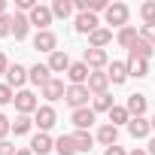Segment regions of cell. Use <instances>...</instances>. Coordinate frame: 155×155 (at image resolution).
Listing matches in <instances>:
<instances>
[{
	"instance_id": "1f68e13d",
	"label": "cell",
	"mask_w": 155,
	"mask_h": 155,
	"mask_svg": "<svg viewBox=\"0 0 155 155\" xmlns=\"http://www.w3.org/2000/svg\"><path fill=\"white\" fill-rule=\"evenodd\" d=\"M140 15H143V21H146V25H152V21H155V0H149V3H143V6H140Z\"/></svg>"
},
{
	"instance_id": "e0dca14e",
	"label": "cell",
	"mask_w": 155,
	"mask_h": 155,
	"mask_svg": "<svg viewBox=\"0 0 155 155\" xmlns=\"http://www.w3.org/2000/svg\"><path fill=\"white\" fill-rule=\"evenodd\" d=\"M70 64H73V61H70V58H67V52H61V49L49 55V70H52V73H67V70H70Z\"/></svg>"
},
{
	"instance_id": "44dd1931",
	"label": "cell",
	"mask_w": 155,
	"mask_h": 155,
	"mask_svg": "<svg viewBox=\"0 0 155 155\" xmlns=\"http://www.w3.org/2000/svg\"><path fill=\"white\" fill-rule=\"evenodd\" d=\"M110 40H113V31H110V28H97V31L88 37V49H104Z\"/></svg>"
},
{
	"instance_id": "f35d334b",
	"label": "cell",
	"mask_w": 155,
	"mask_h": 155,
	"mask_svg": "<svg viewBox=\"0 0 155 155\" xmlns=\"http://www.w3.org/2000/svg\"><path fill=\"white\" fill-rule=\"evenodd\" d=\"M104 155H128V152H125V149L116 143V146H107V152H104Z\"/></svg>"
},
{
	"instance_id": "4dcf8cb0",
	"label": "cell",
	"mask_w": 155,
	"mask_h": 155,
	"mask_svg": "<svg viewBox=\"0 0 155 155\" xmlns=\"http://www.w3.org/2000/svg\"><path fill=\"white\" fill-rule=\"evenodd\" d=\"M113 107H116V104H113V94H110V91L94 97V113H110Z\"/></svg>"
},
{
	"instance_id": "8fae6325",
	"label": "cell",
	"mask_w": 155,
	"mask_h": 155,
	"mask_svg": "<svg viewBox=\"0 0 155 155\" xmlns=\"http://www.w3.org/2000/svg\"><path fill=\"white\" fill-rule=\"evenodd\" d=\"M107 88H110V76L101 73V70H91V76H88V91L97 97V94H107Z\"/></svg>"
},
{
	"instance_id": "ac0fdd59",
	"label": "cell",
	"mask_w": 155,
	"mask_h": 155,
	"mask_svg": "<svg viewBox=\"0 0 155 155\" xmlns=\"http://www.w3.org/2000/svg\"><path fill=\"white\" fill-rule=\"evenodd\" d=\"M28 76H31V82H34V85L43 88V85L52 79V70H49V64H34V67L28 70Z\"/></svg>"
},
{
	"instance_id": "ffe728a7",
	"label": "cell",
	"mask_w": 155,
	"mask_h": 155,
	"mask_svg": "<svg viewBox=\"0 0 155 155\" xmlns=\"http://www.w3.org/2000/svg\"><path fill=\"white\" fill-rule=\"evenodd\" d=\"M28 31H31V18L15 12V15H12V37H15V40H25Z\"/></svg>"
},
{
	"instance_id": "f1b7e54d",
	"label": "cell",
	"mask_w": 155,
	"mask_h": 155,
	"mask_svg": "<svg viewBox=\"0 0 155 155\" xmlns=\"http://www.w3.org/2000/svg\"><path fill=\"white\" fill-rule=\"evenodd\" d=\"M31 128H34V119H31V116H18V119L12 122V131H15V137H25V134H31Z\"/></svg>"
},
{
	"instance_id": "484cf974",
	"label": "cell",
	"mask_w": 155,
	"mask_h": 155,
	"mask_svg": "<svg viewBox=\"0 0 155 155\" xmlns=\"http://www.w3.org/2000/svg\"><path fill=\"white\" fill-rule=\"evenodd\" d=\"M73 143H76V149H79V152H91L94 137H91L88 131H76V134H73Z\"/></svg>"
},
{
	"instance_id": "4fadbf2b",
	"label": "cell",
	"mask_w": 155,
	"mask_h": 155,
	"mask_svg": "<svg viewBox=\"0 0 155 155\" xmlns=\"http://www.w3.org/2000/svg\"><path fill=\"white\" fill-rule=\"evenodd\" d=\"M107 76H110L113 85H122L128 76H131V73H128V61H113V64L107 67Z\"/></svg>"
},
{
	"instance_id": "7a4b0ae2",
	"label": "cell",
	"mask_w": 155,
	"mask_h": 155,
	"mask_svg": "<svg viewBox=\"0 0 155 155\" xmlns=\"http://www.w3.org/2000/svg\"><path fill=\"white\" fill-rule=\"evenodd\" d=\"M88 97H91L88 85H67V94H64V101H67L73 110H82V107H88Z\"/></svg>"
},
{
	"instance_id": "5bb4252c",
	"label": "cell",
	"mask_w": 155,
	"mask_h": 155,
	"mask_svg": "<svg viewBox=\"0 0 155 155\" xmlns=\"http://www.w3.org/2000/svg\"><path fill=\"white\" fill-rule=\"evenodd\" d=\"M97 25H101V21H97L94 12H79V15H76V31H79V34H88V37H91V34L97 31Z\"/></svg>"
},
{
	"instance_id": "d6a6232c",
	"label": "cell",
	"mask_w": 155,
	"mask_h": 155,
	"mask_svg": "<svg viewBox=\"0 0 155 155\" xmlns=\"http://www.w3.org/2000/svg\"><path fill=\"white\" fill-rule=\"evenodd\" d=\"M15 101V88H9L6 82H0V107L3 104H12Z\"/></svg>"
},
{
	"instance_id": "d4e9b609",
	"label": "cell",
	"mask_w": 155,
	"mask_h": 155,
	"mask_svg": "<svg viewBox=\"0 0 155 155\" xmlns=\"http://www.w3.org/2000/svg\"><path fill=\"white\" fill-rule=\"evenodd\" d=\"M97 140H101L104 146H116V140H119V128H116V125H101Z\"/></svg>"
},
{
	"instance_id": "b9f144b4",
	"label": "cell",
	"mask_w": 155,
	"mask_h": 155,
	"mask_svg": "<svg viewBox=\"0 0 155 155\" xmlns=\"http://www.w3.org/2000/svg\"><path fill=\"white\" fill-rule=\"evenodd\" d=\"M146 152H149V155H155V137L149 140V149H146Z\"/></svg>"
},
{
	"instance_id": "7c38bea8",
	"label": "cell",
	"mask_w": 155,
	"mask_h": 155,
	"mask_svg": "<svg viewBox=\"0 0 155 155\" xmlns=\"http://www.w3.org/2000/svg\"><path fill=\"white\" fill-rule=\"evenodd\" d=\"M70 122L76 125V131H88V128L94 125V110H88V107H82V110H73Z\"/></svg>"
},
{
	"instance_id": "8992f818",
	"label": "cell",
	"mask_w": 155,
	"mask_h": 155,
	"mask_svg": "<svg viewBox=\"0 0 155 155\" xmlns=\"http://www.w3.org/2000/svg\"><path fill=\"white\" fill-rule=\"evenodd\" d=\"M88 76H91V70H88L85 61H76V64H70V70H67L70 85H88Z\"/></svg>"
},
{
	"instance_id": "cb8c5ba5",
	"label": "cell",
	"mask_w": 155,
	"mask_h": 155,
	"mask_svg": "<svg viewBox=\"0 0 155 155\" xmlns=\"http://www.w3.org/2000/svg\"><path fill=\"white\" fill-rule=\"evenodd\" d=\"M152 52H155V49H152V43H146L143 37L131 46V58H143V61H149V58H152Z\"/></svg>"
},
{
	"instance_id": "ee69618b",
	"label": "cell",
	"mask_w": 155,
	"mask_h": 155,
	"mask_svg": "<svg viewBox=\"0 0 155 155\" xmlns=\"http://www.w3.org/2000/svg\"><path fill=\"white\" fill-rule=\"evenodd\" d=\"M0 15H6V3H3V0H0Z\"/></svg>"
},
{
	"instance_id": "f546056e",
	"label": "cell",
	"mask_w": 155,
	"mask_h": 155,
	"mask_svg": "<svg viewBox=\"0 0 155 155\" xmlns=\"http://www.w3.org/2000/svg\"><path fill=\"white\" fill-rule=\"evenodd\" d=\"M70 12H73L70 0H55V3H52V15L55 18H70Z\"/></svg>"
},
{
	"instance_id": "9a60e30c",
	"label": "cell",
	"mask_w": 155,
	"mask_h": 155,
	"mask_svg": "<svg viewBox=\"0 0 155 155\" xmlns=\"http://www.w3.org/2000/svg\"><path fill=\"white\" fill-rule=\"evenodd\" d=\"M149 131H152V122H149V119H143V116L128 122V134H131L134 140H143V137H149Z\"/></svg>"
},
{
	"instance_id": "ba28073f",
	"label": "cell",
	"mask_w": 155,
	"mask_h": 155,
	"mask_svg": "<svg viewBox=\"0 0 155 155\" xmlns=\"http://www.w3.org/2000/svg\"><path fill=\"white\" fill-rule=\"evenodd\" d=\"M64 94H67V88H64V82L58 79V76H52V79H49V82L43 85V97H46L49 104H55V101H61Z\"/></svg>"
},
{
	"instance_id": "3957f363",
	"label": "cell",
	"mask_w": 155,
	"mask_h": 155,
	"mask_svg": "<svg viewBox=\"0 0 155 155\" xmlns=\"http://www.w3.org/2000/svg\"><path fill=\"white\" fill-rule=\"evenodd\" d=\"M104 15H107V25H113V28H128L131 9H128L125 3H110V9H107Z\"/></svg>"
},
{
	"instance_id": "836d02e7",
	"label": "cell",
	"mask_w": 155,
	"mask_h": 155,
	"mask_svg": "<svg viewBox=\"0 0 155 155\" xmlns=\"http://www.w3.org/2000/svg\"><path fill=\"white\" fill-rule=\"evenodd\" d=\"M140 37H143L146 43L155 46V21H152V25H143V28H140Z\"/></svg>"
},
{
	"instance_id": "9c48e42d",
	"label": "cell",
	"mask_w": 155,
	"mask_h": 155,
	"mask_svg": "<svg viewBox=\"0 0 155 155\" xmlns=\"http://www.w3.org/2000/svg\"><path fill=\"white\" fill-rule=\"evenodd\" d=\"M82 61L88 64V70H104V67H110V58H107L104 49H85V58H82Z\"/></svg>"
},
{
	"instance_id": "f6af8a7d",
	"label": "cell",
	"mask_w": 155,
	"mask_h": 155,
	"mask_svg": "<svg viewBox=\"0 0 155 155\" xmlns=\"http://www.w3.org/2000/svg\"><path fill=\"white\" fill-rule=\"evenodd\" d=\"M149 122H152V131H155V116H152V119H149Z\"/></svg>"
},
{
	"instance_id": "e575fe53",
	"label": "cell",
	"mask_w": 155,
	"mask_h": 155,
	"mask_svg": "<svg viewBox=\"0 0 155 155\" xmlns=\"http://www.w3.org/2000/svg\"><path fill=\"white\" fill-rule=\"evenodd\" d=\"M12 34V15H0V37Z\"/></svg>"
},
{
	"instance_id": "d590c367",
	"label": "cell",
	"mask_w": 155,
	"mask_h": 155,
	"mask_svg": "<svg viewBox=\"0 0 155 155\" xmlns=\"http://www.w3.org/2000/svg\"><path fill=\"white\" fill-rule=\"evenodd\" d=\"M12 131V122L3 116V113H0V140H6V134Z\"/></svg>"
},
{
	"instance_id": "4316f807",
	"label": "cell",
	"mask_w": 155,
	"mask_h": 155,
	"mask_svg": "<svg viewBox=\"0 0 155 155\" xmlns=\"http://www.w3.org/2000/svg\"><path fill=\"white\" fill-rule=\"evenodd\" d=\"M128 73H131V76H146V73H149V61L128 55Z\"/></svg>"
},
{
	"instance_id": "6da1fadb",
	"label": "cell",
	"mask_w": 155,
	"mask_h": 155,
	"mask_svg": "<svg viewBox=\"0 0 155 155\" xmlns=\"http://www.w3.org/2000/svg\"><path fill=\"white\" fill-rule=\"evenodd\" d=\"M12 104H15L18 116H31V113H37V110H40L37 94H34V91H25V88H21V91H15V101H12Z\"/></svg>"
},
{
	"instance_id": "74e56055",
	"label": "cell",
	"mask_w": 155,
	"mask_h": 155,
	"mask_svg": "<svg viewBox=\"0 0 155 155\" xmlns=\"http://www.w3.org/2000/svg\"><path fill=\"white\" fill-rule=\"evenodd\" d=\"M15 6H18L21 12H31V9H34L37 3H34V0H15Z\"/></svg>"
},
{
	"instance_id": "60d3db41",
	"label": "cell",
	"mask_w": 155,
	"mask_h": 155,
	"mask_svg": "<svg viewBox=\"0 0 155 155\" xmlns=\"http://www.w3.org/2000/svg\"><path fill=\"white\" fill-rule=\"evenodd\" d=\"M128 155H149V152H146V149H140V146H137V149H131V152H128Z\"/></svg>"
},
{
	"instance_id": "5b68a950",
	"label": "cell",
	"mask_w": 155,
	"mask_h": 155,
	"mask_svg": "<svg viewBox=\"0 0 155 155\" xmlns=\"http://www.w3.org/2000/svg\"><path fill=\"white\" fill-rule=\"evenodd\" d=\"M28 18H31V25H34L37 31H49V25H52L55 15H52V6H40V3H37V6L31 9Z\"/></svg>"
},
{
	"instance_id": "30bf717a",
	"label": "cell",
	"mask_w": 155,
	"mask_h": 155,
	"mask_svg": "<svg viewBox=\"0 0 155 155\" xmlns=\"http://www.w3.org/2000/svg\"><path fill=\"white\" fill-rule=\"evenodd\" d=\"M28 79H31V76H28V70L21 64H9V70H6V85L9 88H21Z\"/></svg>"
},
{
	"instance_id": "2e32d148",
	"label": "cell",
	"mask_w": 155,
	"mask_h": 155,
	"mask_svg": "<svg viewBox=\"0 0 155 155\" xmlns=\"http://www.w3.org/2000/svg\"><path fill=\"white\" fill-rule=\"evenodd\" d=\"M52 149H55V140H52L49 134H43V131L31 140V152H34V155H49Z\"/></svg>"
},
{
	"instance_id": "83f0119b",
	"label": "cell",
	"mask_w": 155,
	"mask_h": 155,
	"mask_svg": "<svg viewBox=\"0 0 155 155\" xmlns=\"http://www.w3.org/2000/svg\"><path fill=\"white\" fill-rule=\"evenodd\" d=\"M131 122V113H128V107H113L110 110V125H128Z\"/></svg>"
},
{
	"instance_id": "ab89813d",
	"label": "cell",
	"mask_w": 155,
	"mask_h": 155,
	"mask_svg": "<svg viewBox=\"0 0 155 155\" xmlns=\"http://www.w3.org/2000/svg\"><path fill=\"white\" fill-rule=\"evenodd\" d=\"M6 70H9V58L0 52V76H6Z\"/></svg>"
},
{
	"instance_id": "52a82bcc",
	"label": "cell",
	"mask_w": 155,
	"mask_h": 155,
	"mask_svg": "<svg viewBox=\"0 0 155 155\" xmlns=\"http://www.w3.org/2000/svg\"><path fill=\"white\" fill-rule=\"evenodd\" d=\"M34 49L37 52H58V37L52 34V31H37V37H34Z\"/></svg>"
},
{
	"instance_id": "277c9868",
	"label": "cell",
	"mask_w": 155,
	"mask_h": 155,
	"mask_svg": "<svg viewBox=\"0 0 155 155\" xmlns=\"http://www.w3.org/2000/svg\"><path fill=\"white\" fill-rule=\"evenodd\" d=\"M55 122H58V113H55V107H52V104H43V107L34 113V125H37L43 134H46V131H49Z\"/></svg>"
},
{
	"instance_id": "d6986e66",
	"label": "cell",
	"mask_w": 155,
	"mask_h": 155,
	"mask_svg": "<svg viewBox=\"0 0 155 155\" xmlns=\"http://www.w3.org/2000/svg\"><path fill=\"white\" fill-rule=\"evenodd\" d=\"M137 40H140V34H137V28H131V25H128V28H122V31L116 34V43H119L122 49H128V52H131V46H134Z\"/></svg>"
},
{
	"instance_id": "8d00e7d4",
	"label": "cell",
	"mask_w": 155,
	"mask_h": 155,
	"mask_svg": "<svg viewBox=\"0 0 155 155\" xmlns=\"http://www.w3.org/2000/svg\"><path fill=\"white\" fill-rule=\"evenodd\" d=\"M15 152H18V149H15L9 140H0V155H15Z\"/></svg>"
},
{
	"instance_id": "603a6c76",
	"label": "cell",
	"mask_w": 155,
	"mask_h": 155,
	"mask_svg": "<svg viewBox=\"0 0 155 155\" xmlns=\"http://www.w3.org/2000/svg\"><path fill=\"white\" fill-rule=\"evenodd\" d=\"M55 152H58V155H73V152H79V149H76V143H73V134H61V137L55 140Z\"/></svg>"
},
{
	"instance_id": "7bdbcfd3",
	"label": "cell",
	"mask_w": 155,
	"mask_h": 155,
	"mask_svg": "<svg viewBox=\"0 0 155 155\" xmlns=\"http://www.w3.org/2000/svg\"><path fill=\"white\" fill-rule=\"evenodd\" d=\"M15 155H34V152H31V149H18Z\"/></svg>"
},
{
	"instance_id": "7402d4cb",
	"label": "cell",
	"mask_w": 155,
	"mask_h": 155,
	"mask_svg": "<svg viewBox=\"0 0 155 155\" xmlns=\"http://www.w3.org/2000/svg\"><path fill=\"white\" fill-rule=\"evenodd\" d=\"M125 107H128V113H131V119H140V116L146 113V94H131Z\"/></svg>"
}]
</instances>
